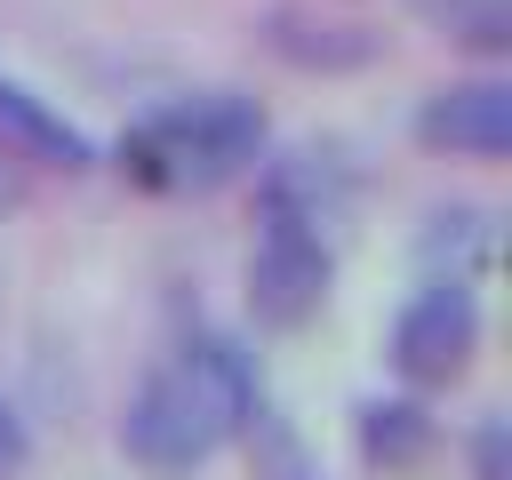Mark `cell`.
<instances>
[{
	"mask_svg": "<svg viewBox=\"0 0 512 480\" xmlns=\"http://www.w3.org/2000/svg\"><path fill=\"white\" fill-rule=\"evenodd\" d=\"M416 136L448 160H504L512 152V88L504 80H456L432 88L416 112Z\"/></svg>",
	"mask_w": 512,
	"mask_h": 480,
	"instance_id": "5b68a950",
	"label": "cell"
},
{
	"mask_svg": "<svg viewBox=\"0 0 512 480\" xmlns=\"http://www.w3.org/2000/svg\"><path fill=\"white\" fill-rule=\"evenodd\" d=\"M264 136L272 128H264L256 96L208 88V96H168L144 120H128V136L112 144V160H120V176L136 192L200 200V192H224L232 176H248L264 160Z\"/></svg>",
	"mask_w": 512,
	"mask_h": 480,
	"instance_id": "7a4b0ae2",
	"label": "cell"
},
{
	"mask_svg": "<svg viewBox=\"0 0 512 480\" xmlns=\"http://www.w3.org/2000/svg\"><path fill=\"white\" fill-rule=\"evenodd\" d=\"M384 352H392V376L408 392H448L472 368V352H480V296H472V280H448V272L424 280L392 312Z\"/></svg>",
	"mask_w": 512,
	"mask_h": 480,
	"instance_id": "277c9868",
	"label": "cell"
},
{
	"mask_svg": "<svg viewBox=\"0 0 512 480\" xmlns=\"http://www.w3.org/2000/svg\"><path fill=\"white\" fill-rule=\"evenodd\" d=\"M328 200H312V152L264 176V232L248 256V304L264 328H304L328 296Z\"/></svg>",
	"mask_w": 512,
	"mask_h": 480,
	"instance_id": "3957f363",
	"label": "cell"
},
{
	"mask_svg": "<svg viewBox=\"0 0 512 480\" xmlns=\"http://www.w3.org/2000/svg\"><path fill=\"white\" fill-rule=\"evenodd\" d=\"M432 448V416L416 400H368L360 408V456L368 464H416Z\"/></svg>",
	"mask_w": 512,
	"mask_h": 480,
	"instance_id": "52a82bcc",
	"label": "cell"
},
{
	"mask_svg": "<svg viewBox=\"0 0 512 480\" xmlns=\"http://www.w3.org/2000/svg\"><path fill=\"white\" fill-rule=\"evenodd\" d=\"M256 424V368L232 336H184L168 344L144 384L120 408V456L152 480L216 464L240 432Z\"/></svg>",
	"mask_w": 512,
	"mask_h": 480,
	"instance_id": "6da1fadb",
	"label": "cell"
},
{
	"mask_svg": "<svg viewBox=\"0 0 512 480\" xmlns=\"http://www.w3.org/2000/svg\"><path fill=\"white\" fill-rule=\"evenodd\" d=\"M0 144H8L16 160H32V168H64V176L96 168V144H88L56 104H40L32 88H16L8 72H0Z\"/></svg>",
	"mask_w": 512,
	"mask_h": 480,
	"instance_id": "8992f818",
	"label": "cell"
},
{
	"mask_svg": "<svg viewBox=\"0 0 512 480\" xmlns=\"http://www.w3.org/2000/svg\"><path fill=\"white\" fill-rule=\"evenodd\" d=\"M456 48H480V56H504L512 48V0H416Z\"/></svg>",
	"mask_w": 512,
	"mask_h": 480,
	"instance_id": "ba28073f",
	"label": "cell"
},
{
	"mask_svg": "<svg viewBox=\"0 0 512 480\" xmlns=\"http://www.w3.org/2000/svg\"><path fill=\"white\" fill-rule=\"evenodd\" d=\"M24 456H32V432H24V416L0 400V480H8V472H24Z\"/></svg>",
	"mask_w": 512,
	"mask_h": 480,
	"instance_id": "9c48e42d",
	"label": "cell"
}]
</instances>
